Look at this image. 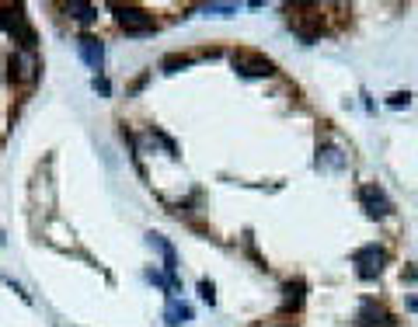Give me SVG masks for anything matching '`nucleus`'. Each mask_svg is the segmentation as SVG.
<instances>
[{
    "mask_svg": "<svg viewBox=\"0 0 418 327\" xmlns=\"http://www.w3.org/2000/svg\"><path fill=\"white\" fill-rule=\"evenodd\" d=\"M286 25L293 28V35L303 46H314L324 35V15H321L317 4H293V8H286Z\"/></svg>",
    "mask_w": 418,
    "mask_h": 327,
    "instance_id": "nucleus-1",
    "label": "nucleus"
},
{
    "mask_svg": "<svg viewBox=\"0 0 418 327\" xmlns=\"http://www.w3.org/2000/svg\"><path fill=\"white\" fill-rule=\"evenodd\" d=\"M91 87H94V91H98V94H105V98H108V94H112V84H108V81H105V77H101V74H94V81H91Z\"/></svg>",
    "mask_w": 418,
    "mask_h": 327,
    "instance_id": "nucleus-19",
    "label": "nucleus"
},
{
    "mask_svg": "<svg viewBox=\"0 0 418 327\" xmlns=\"http://www.w3.org/2000/svg\"><path fill=\"white\" fill-rule=\"evenodd\" d=\"M164 320H167V327H181V324H188V320H192V306H188V303H181L178 296H171V299H167V306H164Z\"/></svg>",
    "mask_w": 418,
    "mask_h": 327,
    "instance_id": "nucleus-11",
    "label": "nucleus"
},
{
    "mask_svg": "<svg viewBox=\"0 0 418 327\" xmlns=\"http://www.w3.org/2000/svg\"><path fill=\"white\" fill-rule=\"evenodd\" d=\"M383 261H387V251L380 244H366V247L352 251V265H356V275L362 282H373L383 271Z\"/></svg>",
    "mask_w": 418,
    "mask_h": 327,
    "instance_id": "nucleus-6",
    "label": "nucleus"
},
{
    "mask_svg": "<svg viewBox=\"0 0 418 327\" xmlns=\"http://www.w3.org/2000/svg\"><path fill=\"white\" fill-rule=\"evenodd\" d=\"M359 202H362V209H366L369 219H387L394 212V202L387 199V192L380 185H362L359 188Z\"/></svg>",
    "mask_w": 418,
    "mask_h": 327,
    "instance_id": "nucleus-7",
    "label": "nucleus"
},
{
    "mask_svg": "<svg viewBox=\"0 0 418 327\" xmlns=\"http://www.w3.org/2000/svg\"><path fill=\"white\" fill-rule=\"evenodd\" d=\"M8 67H11V81H15V84H25V87H35V84H39L42 63H39L35 53H28V49H15L11 60H8Z\"/></svg>",
    "mask_w": 418,
    "mask_h": 327,
    "instance_id": "nucleus-5",
    "label": "nucleus"
},
{
    "mask_svg": "<svg viewBox=\"0 0 418 327\" xmlns=\"http://www.w3.org/2000/svg\"><path fill=\"white\" fill-rule=\"evenodd\" d=\"M356 324L359 327H390V313L376 299H362V306L356 313Z\"/></svg>",
    "mask_w": 418,
    "mask_h": 327,
    "instance_id": "nucleus-10",
    "label": "nucleus"
},
{
    "mask_svg": "<svg viewBox=\"0 0 418 327\" xmlns=\"http://www.w3.org/2000/svg\"><path fill=\"white\" fill-rule=\"evenodd\" d=\"M345 153L338 150V146H324V150H317V167H328V171H345Z\"/></svg>",
    "mask_w": 418,
    "mask_h": 327,
    "instance_id": "nucleus-12",
    "label": "nucleus"
},
{
    "mask_svg": "<svg viewBox=\"0 0 418 327\" xmlns=\"http://www.w3.org/2000/svg\"><path fill=\"white\" fill-rule=\"evenodd\" d=\"M147 240H150V247L164 258V271H167V278L178 282V251H174V244H171L164 233H147Z\"/></svg>",
    "mask_w": 418,
    "mask_h": 327,
    "instance_id": "nucleus-8",
    "label": "nucleus"
},
{
    "mask_svg": "<svg viewBox=\"0 0 418 327\" xmlns=\"http://www.w3.org/2000/svg\"><path fill=\"white\" fill-rule=\"evenodd\" d=\"M77 53H81V60H84L91 70L101 74V63H105V42H101V39H94V35H81V39H77Z\"/></svg>",
    "mask_w": 418,
    "mask_h": 327,
    "instance_id": "nucleus-9",
    "label": "nucleus"
},
{
    "mask_svg": "<svg viewBox=\"0 0 418 327\" xmlns=\"http://www.w3.org/2000/svg\"><path fill=\"white\" fill-rule=\"evenodd\" d=\"M0 28H4L8 35H15V42H18L22 49L35 53V46H39V35H35V28L28 25V18H25V8H0Z\"/></svg>",
    "mask_w": 418,
    "mask_h": 327,
    "instance_id": "nucleus-2",
    "label": "nucleus"
},
{
    "mask_svg": "<svg viewBox=\"0 0 418 327\" xmlns=\"http://www.w3.org/2000/svg\"><path fill=\"white\" fill-rule=\"evenodd\" d=\"M231 63L241 77L248 81H262V77H272L276 74V63L265 56V53H255V49H234L231 53Z\"/></svg>",
    "mask_w": 418,
    "mask_h": 327,
    "instance_id": "nucleus-3",
    "label": "nucleus"
},
{
    "mask_svg": "<svg viewBox=\"0 0 418 327\" xmlns=\"http://www.w3.org/2000/svg\"><path fill=\"white\" fill-rule=\"evenodd\" d=\"M192 60H195V56H188V53H171V56L160 60V70H164V74H178V70L192 67Z\"/></svg>",
    "mask_w": 418,
    "mask_h": 327,
    "instance_id": "nucleus-14",
    "label": "nucleus"
},
{
    "mask_svg": "<svg viewBox=\"0 0 418 327\" xmlns=\"http://www.w3.org/2000/svg\"><path fill=\"white\" fill-rule=\"evenodd\" d=\"M387 105H390V108H408V105H411V94H408V91H397V94L387 98Z\"/></svg>",
    "mask_w": 418,
    "mask_h": 327,
    "instance_id": "nucleus-18",
    "label": "nucleus"
},
{
    "mask_svg": "<svg viewBox=\"0 0 418 327\" xmlns=\"http://www.w3.org/2000/svg\"><path fill=\"white\" fill-rule=\"evenodd\" d=\"M408 310H415V313H418V299H415V296L408 299Z\"/></svg>",
    "mask_w": 418,
    "mask_h": 327,
    "instance_id": "nucleus-20",
    "label": "nucleus"
},
{
    "mask_svg": "<svg viewBox=\"0 0 418 327\" xmlns=\"http://www.w3.org/2000/svg\"><path fill=\"white\" fill-rule=\"evenodd\" d=\"M303 289H307L303 278L286 282V285H283V292H286V296H283V306H286V310H300V306H303Z\"/></svg>",
    "mask_w": 418,
    "mask_h": 327,
    "instance_id": "nucleus-13",
    "label": "nucleus"
},
{
    "mask_svg": "<svg viewBox=\"0 0 418 327\" xmlns=\"http://www.w3.org/2000/svg\"><path fill=\"white\" fill-rule=\"evenodd\" d=\"M67 11H70L77 22H84V25H91V22L98 18V8H94V4H67Z\"/></svg>",
    "mask_w": 418,
    "mask_h": 327,
    "instance_id": "nucleus-15",
    "label": "nucleus"
},
{
    "mask_svg": "<svg viewBox=\"0 0 418 327\" xmlns=\"http://www.w3.org/2000/svg\"><path fill=\"white\" fill-rule=\"evenodd\" d=\"M112 11H115V22H119V28L126 35H150V32H157L153 15L143 11V8H136V4H115Z\"/></svg>",
    "mask_w": 418,
    "mask_h": 327,
    "instance_id": "nucleus-4",
    "label": "nucleus"
},
{
    "mask_svg": "<svg viewBox=\"0 0 418 327\" xmlns=\"http://www.w3.org/2000/svg\"><path fill=\"white\" fill-rule=\"evenodd\" d=\"M202 11L213 18H231V15H237V4H206Z\"/></svg>",
    "mask_w": 418,
    "mask_h": 327,
    "instance_id": "nucleus-16",
    "label": "nucleus"
},
{
    "mask_svg": "<svg viewBox=\"0 0 418 327\" xmlns=\"http://www.w3.org/2000/svg\"><path fill=\"white\" fill-rule=\"evenodd\" d=\"M199 296H202V303H209V306H213L217 303V289H213V282H199Z\"/></svg>",
    "mask_w": 418,
    "mask_h": 327,
    "instance_id": "nucleus-17",
    "label": "nucleus"
}]
</instances>
